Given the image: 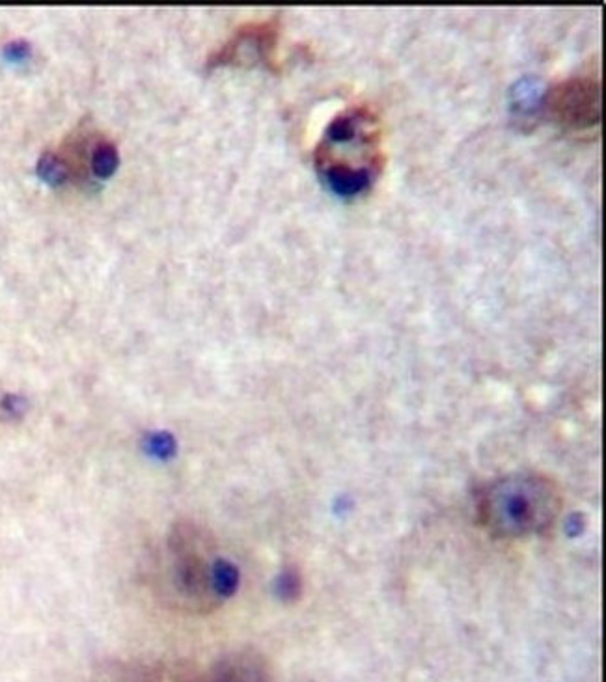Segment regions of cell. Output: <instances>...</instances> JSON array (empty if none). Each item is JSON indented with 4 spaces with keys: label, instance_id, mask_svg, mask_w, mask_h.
I'll return each mask as SVG.
<instances>
[{
    "label": "cell",
    "instance_id": "cell-1",
    "mask_svg": "<svg viewBox=\"0 0 606 682\" xmlns=\"http://www.w3.org/2000/svg\"><path fill=\"white\" fill-rule=\"evenodd\" d=\"M161 601L184 613L217 610L233 589V569L219 554L215 537L196 522H177L159 564Z\"/></svg>",
    "mask_w": 606,
    "mask_h": 682
},
{
    "label": "cell",
    "instance_id": "cell-2",
    "mask_svg": "<svg viewBox=\"0 0 606 682\" xmlns=\"http://www.w3.org/2000/svg\"><path fill=\"white\" fill-rule=\"evenodd\" d=\"M383 123L370 105H355L330 119L316 149V165L330 191L355 196L383 174Z\"/></svg>",
    "mask_w": 606,
    "mask_h": 682
},
{
    "label": "cell",
    "instance_id": "cell-3",
    "mask_svg": "<svg viewBox=\"0 0 606 682\" xmlns=\"http://www.w3.org/2000/svg\"><path fill=\"white\" fill-rule=\"evenodd\" d=\"M476 511L481 528L493 537L528 539L554 528L563 511V494L549 476L517 472L485 485Z\"/></svg>",
    "mask_w": 606,
    "mask_h": 682
},
{
    "label": "cell",
    "instance_id": "cell-4",
    "mask_svg": "<svg viewBox=\"0 0 606 682\" xmlns=\"http://www.w3.org/2000/svg\"><path fill=\"white\" fill-rule=\"evenodd\" d=\"M549 118L571 133L593 129L601 118V81L595 73L571 75L544 96Z\"/></svg>",
    "mask_w": 606,
    "mask_h": 682
},
{
    "label": "cell",
    "instance_id": "cell-5",
    "mask_svg": "<svg viewBox=\"0 0 606 682\" xmlns=\"http://www.w3.org/2000/svg\"><path fill=\"white\" fill-rule=\"evenodd\" d=\"M279 40V21L267 19L241 26L233 38L226 42L213 56L209 58V68L230 64H252V62H269Z\"/></svg>",
    "mask_w": 606,
    "mask_h": 682
},
{
    "label": "cell",
    "instance_id": "cell-6",
    "mask_svg": "<svg viewBox=\"0 0 606 682\" xmlns=\"http://www.w3.org/2000/svg\"><path fill=\"white\" fill-rule=\"evenodd\" d=\"M204 682H272V677L258 650L237 649L211 666Z\"/></svg>",
    "mask_w": 606,
    "mask_h": 682
},
{
    "label": "cell",
    "instance_id": "cell-7",
    "mask_svg": "<svg viewBox=\"0 0 606 682\" xmlns=\"http://www.w3.org/2000/svg\"><path fill=\"white\" fill-rule=\"evenodd\" d=\"M36 172L42 181H45L51 187H60V185L68 181V166L66 163L54 153H43L38 159Z\"/></svg>",
    "mask_w": 606,
    "mask_h": 682
},
{
    "label": "cell",
    "instance_id": "cell-8",
    "mask_svg": "<svg viewBox=\"0 0 606 682\" xmlns=\"http://www.w3.org/2000/svg\"><path fill=\"white\" fill-rule=\"evenodd\" d=\"M118 149L110 142H101L92 153V170L98 177L107 179L118 168Z\"/></svg>",
    "mask_w": 606,
    "mask_h": 682
},
{
    "label": "cell",
    "instance_id": "cell-9",
    "mask_svg": "<svg viewBox=\"0 0 606 682\" xmlns=\"http://www.w3.org/2000/svg\"><path fill=\"white\" fill-rule=\"evenodd\" d=\"M3 52H5V58L10 62H24L30 56V52H33V47H30V43L24 40H14L6 43Z\"/></svg>",
    "mask_w": 606,
    "mask_h": 682
}]
</instances>
